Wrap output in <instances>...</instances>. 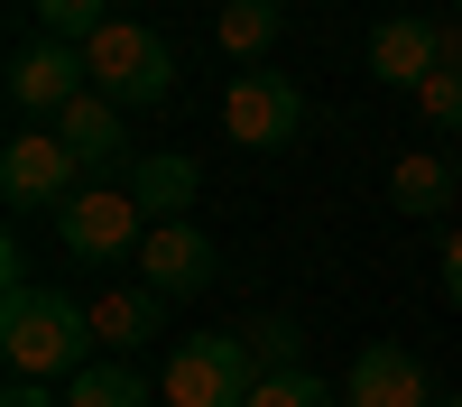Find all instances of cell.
Here are the masks:
<instances>
[{"instance_id": "25", "label": "cell", "mask_w": 462, "mask_h": 407, "mask_svg": "<svg viewBox=\"0 0 462 407\" xmlns=\"http://www.w3.org/2000/svg\"><path fill=\"white\" fill-rule=\"evenodd\" d=\"M453 10H462V0H453Z\"/></svg>"}, {"instance_id": "10", "label": "cell", "mask_w": 462, "mask_h": 407, "mask_svg": "<svg viewBox=\"0 0 462 407\" xmlns=\"http://www.w3.org/2000/svg\"><path fill=\"white\" fill-rule=\"evenodd\" d=\"M56 139L84 158V176H130V167H139V158H130V130H121V102H102V93L65 102V111H56Z\"/></svg>"}, {"instance_id": "4", "label": "cell", "mask_w": 462, "mask_h": 407, "mask_svg": "<svg viewBox=\"0 0 462 407\" xmlns=\"http://www.w3.org/2000/svg\"><path fill=\"white\" fill-rule=\"evenodd\" d=\"M93 93V65L74 37H28V47L10 56V111H19V130H56V111L65 102H84Z\"/></svg>"}, {"instance_id": "14", "label": "cell", "mask_w": 462, "mask_h": 407, "mask_svg": "<svg viewBox=\"0 0 462 407\" xmlns=\"http://www.w3.org/2000/svg\"><path fill=\"white\" fill-rule=\"evenodd\" d=\"M158 324H167V296H158V287H121V296H102V306H93V343H111V352L130 361Z\"/></svg>"}, {"instance_id": "17", "label": "cell", "mask_w": 462, "mask_h": 407, "mask_svg": "<svg viewBox=\"0 0 462 407\" xmlns=\"http://www.w3.org/2000/svg\"><path fill=\"white\" fill-rule=\"evenodd\" d=\"M241 343H250V361H259V380H268V370H305V324H287V315H259Z\"/></svg>"}, {"instance_id": "18", "label": "cell", "mask_w": 462, "mask_h": 407, "mask_svg": "<svg viewBox=\"0 0 462 407\" xmlns=\"http://www.w3.org/2000/svg\"><path fill=\"white\" fill-rule=\"evenodd\" d=\"M250 407H352L342 389H324L315 370H268V380L250 389Z\"/></svg>"}, {"instance_id": "12", "label": "cell", "mask_w": 462, "mask_h": 407, "mask_svg": "<svg viewBox=\"0 0 462 407\" xmlns=\"http://www.w3.org/2000/svg\"><path fill=\"white\" fill-rule=\"evenodd\" d=\"M195 158H176V148H158V158H139L130 167V204L148 213V232H158V222H185V204H195Z\"/></svg>"}, {"instance_id": "21", "label": "cell", "mask_w": 462, "mask_h": 407, "mask_svg": "<svg viewBox=\"0 0 462 407\" xmlns=\"http://www.w3.org/2000/svg\"><path fill=\"white\" fill-rule=\"evenodd\" d=\"M0 407H65V398H56V380H10Z\"/></svg>"}, {"instance_id": "6", "label": "cell", "mask_w": 462, "mask_h": 407, "mask_svg": "<svg viewBox=\"0 0 462 407\" xmlns=\"http://www.w3.org/2000/svg\"><path fill=\"white\" fill-rule=\"evenodd\" d=\"M56 241L74 250V259H139V241H148V213L130 204V185H84L65 213H56Z\"/></svg>"}, {"instance_id": "13", "label": "cell", "mask_w": 462, "mask_h": 407, "mask_svg": "<svg viewBox=\"0 0 462 407\" xmlns=\"http://www.w3.org/2000/svg\"><path fill=\"white\" fill-rule=\"evenodd\" d=\"M389 204L416 213V222H435L444 204H462V167H444V158H426V148H416V158L389 167Z\"/></svg>"}, {"instance_id": "15", "label": "cell", "mask_w": 462, "mask_h": 407, "mask_svg": "<svg viewBox=\"0 0 462 407\" xmlns=\"http://www.w3.org/2000/svg\"><path fill=\"white\" fill-rule=\"evenodd\" d=\"M278 28H287L278 0H222V19H213V37H222V47L241 56L250 74H259V56H268V47H278Z\"/></svg>"}, {"instance_id": "24", "label": "cell", "mask_w": 462, "mask_h": 407, "mask_svg": "<svg viewBox=\"0 0 462 407\" xmlns=\"http://www.w3.org/2000/svg\"><path fill=\"white\" fill-rule=\"evenodd\" d=\"M435 407H462V398H435Z\"/></svg>"}, {"instance_id": "11", "label": "cell", "mask_w": 462, "mask_h": 407, "mask_svg": "<svg viewBox=\"0 0 462 407\" xmlns=\"http://www.w3.org/2000/svg\"><path fill=\"white\" fill-rule=\"evenodd\" d=\"M352 407H426L435 389H426V361H416L407 343H370L361 361H352V389H342Z\"/></svg>"}, {"instance_id": "9", "label": "cell", "mask_w": 462, "mask_h": 407, "mask_svg": "<svg viewBox=\"0 0 462 407\" xmlns=\"http://www.w3.org/2000/svg\"><path fill=\"white\" fill-rule=\"evenodd\" d=\"M435 65H444V28L407 19V10L370 28V74H379V84H398V93H426V84H435Z\"/></svg>"}, {"instance_id": "22", "label": "cell", "mask_w": 462, "mask_h": 407, "mask_svg": "<svg viewBox=\"0 0 462 407\" xmlns=\"http://www.w3.org/2000/svg\"><path fill=\"white\" fill-rule=\"evenodd\" d=\"M444 296H453V306H462V232L444 241Z\"/></svg>"}, {"instance_id": "2", "label": "cell", "mask_w": 462, "mask_h": 407, "mask_svg": "<svg viewBox=\"0 0 462 407\" xmlns=\"http://www.w3.org/2000/svg\"><path fill=\"white\" fill-rule=\"evenodd\" d=\"M84 65H93V93H102V102H130V111L167 102V84H176L167 37L139 28V19H102V28L84 37Z\"/></svg>"}, {"instance_id": "3", "label": "cell", "mask_w": 462, "mask_h": 407, "mask_svg": "<svg viewBox=\"0 0 462 407\" xmlns=\"http://www.w3.org/2000/svg\"><path fill=\"white\" fill-rule=\"evenodd\" d=\"M250 389H259V361H250L241 333H195V343H176L167 380H158L167 407H250Z\"/></svg>"}, {"instance_id": "7", "label": "cell", "mask_w": 462, "mask_h": 407, "mask_svg": "<svg viewBox=\"0 0 462 407\" xmlns=\"http://www.w3.org/2000/svg\"><path fill=\"white\" fill-rule=\"evenodd\" d=\"M222 130L241 139V148H287L305 130V93L287 84V74H231V93H222Z\"/></svg>"}, {"instance_id": "19", "label": "cell", "mask_w": 462, "mask_h": 407, "mask_svg": "<svg viewBox=\"0 0 462 407\" xmlns=\"http://www.w3.org/2000/svg\"><path fill=\"white\" fill-rule=\"evenodd\" d=\"M102 19H111V0H37V28H47V37H74V47H84Z\"/></svg>"}, {"instance_id": "1", "label": "cell", "mask_w": 462, "mask_h": 407, "mask_svg": "<svg viewBox=\"0 0 462 407\" xmlns=\"http://www.w3.org/2000/svg\"><path fill=\"white\" fill-rule=\"evenodd\" d=\"M0 361H10V380H74V370H93V306H74L56 287H10L0 296Z\"/></svg>"}, {"instance_id": "8", "label": "cell", "mask_w": 462, "mask_h": 407, "mask_svg": "<svg viewBox=\"0 0 462 407\" xmlns=\"http://www.w3.org/2000/svg\"><path fill=\"white\" fill-rule=\"evenodd\" d=\"M213 269H222V259H213V241L195 232V222H158V232L139 241V287H158L167 306H176V296H204Z\"/></svg>"}, {"instance_id": "5", "label": "cell", "mask_w": 462, "mask_h": 407, "mask_svg": "<svg viewBox=\"0 0 462 407\" xmlns=\"http://www.w3.org/2000/svg\"><path fill=\"white\" fill-rule=\"evenodd\" d=\"M84 158L56 139V130H19L10 148H0V195H10V213H65L74 195H84Z\"/></svg>"}, {"instance_id": "20", "label": "cell", "mask_w": 462, "mask_h": 407, "mask_svg": "<svg viewBox=\"0 0 462 407\" xmlns=\"http://www.w3.org/2000/svg\"><path fill=\"white\" fill-rule=\"evenodd\" d=\"M416 111H426V130H462V65H435V84L416 93Z\"/></svg>"}, {"instance_id": "16", "label": "cell", "mask_w": 462, "mask_h": 407, "mask_svg": "<svg viewBox=\"0 0 462 407\" xmlns=\"http://www.w3.org/2000/svg\"><path fill=\"white\" fill-rule=\"evenodd\" d=\"M65 407H158V389H148L130 361H93V370L65 380Z\"/></svg>"}, {"instance_id": "23", "label": "cell", "mask_w": 462, "mask_h": 407, "mask_svg": "<svg viewBox=\"0 0 462 407\" xmlns=\"http://www.w3.org/2000/svg\"><path fill=\"white\" fill-rule=\"evenodd\" d=\"M444 65H462V28H444Z\"/></svg>"}]
</instances>
